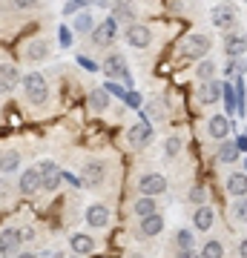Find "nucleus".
<instances>
[{
  "instance_id": "1",
  "label": "nucleus",
  "mask_w": 247,
  "mask_h": 258,
  "mask_svg": "<svg viewBox=\"0 0 247 258\" xmlns=\"http://www.w3.org/2000/svg\"><path fill=\"white\" fill-rule=\"evenodd\" d=\"M20 86H23V95H26V101H32L35 106L49 101V86H46V78L40 72H29L20 78Z\"/></svg>"
},
{
  "instance_id": "2",
  "label": "nucleus",
  "mask_w": 247,
  "mask_h": 258,
  "mask_svg": "<svg viewBox=\"0 0 247 258\" xmlns=\"http://www.w3.org/2000/svg\"><path fill=\"white\" fill-rule=\"evenodd\" d=\"M210 18H213V26H216V29L230 32V29L236 26L238 12H236V6H233V3H219V6L210 12Z\"/></svg>"
},
{
  "instance_id": "3",
  "label": "nucleus",
  "mask_w": 247,
  "mask_h": 258,
  "mask_svg": "<svg viewBox=\"0 0 247 258\" xmlns=\"http://www.w3.org/2000/svg\"><path fill=\"white\" fill-rule=\"evenodd\" d=\"M37 169H40V189H46V192H55L58 186L64 184V172H61L52 161L37 164Z\"/></svg>"
},
{
  "instance_id": "4",
  "label": "nucleus",
  "mask_w": 247,
  "mask_h": 258,
  "mask_svg": "<svg viewBox=\"0 0 247 258\" xmlns=\"http://www.w3.org/2000/svg\"><path fill=\"white\" fill-rule=\"evenodd\" d=\"M138 189H141V195H146V198L164 195L167 192V178L161 175V172H146V175H141V181H138Z\"/></svg>"
},
{
  "instance_id": "5",
  "label": "nucleus",
  "mask_w": 247,
  "mask_h": 258,
  "mask_svg": "<svg viewBox=\"0 0 247 258\" xmlns=\"http://www.w3.org/2000/svg\"><path fill=\"white\" fill-rule=\"evenodd\" d=\"M210 37L207 35H190L187 40H184V46H181V52H184V57H192V60H199L202 57L204 60V55L210 52Z\"/></svg>"
},
{
  "instance_id": "6",
  "label": "nucleus",
  "mask_w": 247,
  "mask_h": 258,
  "mask_svg": "<svg viewBox=\"0 0 247 258\" xmlns=\"http://www.w3.org/2000/svg\"><path fill=\"white\" fill-rule=\"evenodd\" d=\"M153 141V126H150V120H138V123H132L129 126V132H127V144L132 149H141V147H146Z\"/></svg>"
},
{
  "instance_id": "7",
  "label": "nucleus",
  "mask_w": 247,
  "mask_h": 258,
  "mask_svg": "<svg viewBox=\"0 0 247 258\" xmlns=\"http://www.w3.org/2000/svg\"><path fill=\"white\" fill-rule=\"evenodd\" d=\"M115 37H118V23H115V18H104L98 26L92 29V40L98 46H110Z\"/></svg>"
},
{
  "instance_id": "8",
  "label": "nucleus",
  "mask_w": 247,
  "mask_h": 258,
  "mask_svg": "<svg viewBox=\"0 0 247 258\" xmlns=\"http://www.w3.org/2000/svg\"><path fill=\"white\" fill-rule=\"evenodd\" d=\"M127 43L132 49H146L153 43V32L146 26H141V23H129L127 26Z\"/></svg>"
},
{
  "instance_id": "9",
  "label": "nucleus",
  "mask_w": 247,
  "mask_h": 258,
  "mask_svg": "<svg viewBox=\"0 0 247 258\" xmlns=\"http://www.w3.org/2000/svg\"><path fill=\"white\" fill-rule=\"evenodd\" d=\"M104 178H107V164L98 161V158H89L83 164V184L98 186V184H104Z\"/></svg>"
},
{
  "instance_id": "10",
  "label": "nucleus",
  "mask_w": 247,
  "mask_h": 258,
  "mask_svg": "<svg viewBox=\"0 0 247 258\" xmlns=\"http://www.w3.org/2000/svg\"><path fill=\"white\" fill-rule=\"evenodd\" d=\"M221 92H224V83L221 81H207L195 89V98H199V103H204V106H213V103L221 98Z\"/></svg>"
},
{
  "instance_id": "11",
  "label": "nucleus",
  "mask_w": 247,
  "mask_h": 258,
  "mask_svg": "<svg viewBox=\"0 0 247 258\" xmlns=\"http://www.w3.org/2000/svg\"><path fill=\"white\" fill-rule=\"evenodd\" d=\"M86 224L89 227H95V230H104L107 224H110V207L107 204H89L86 207Z\"/></svg>"
},
{
  "instance_id": "12",
  "label": "nucleus",
  "mask_w": 247,
  "mask_h": 258,
  "mask_svg": "<svg viewBox=\"0 0 247 258\" xmlns=\"http://www.w3.org/2000/svg\"><path fill=\"white\" fill-rule=\"evenodd\" d=\"M101 69L107 72V78H110V81L127 78V60H124V55H118V52H112V55H107V60L101 63Z\"/></svg>"
},
{
  "instance_id": "13",
  "label": "nucleus",
  "mask_w": 247,
  "mask_h": 258,
  "mask_svg": "<svg viewBox=\"0 0 247 258\" xmlns=\"http://www.w3.org/2000/svg\"><path fill=\"white\" fill-rule=\"evenodd\" d=\"M161 230H164V215H161V212L146 215V218H141V224H138V235H141V238H156Z\"/></svg>"
},
{
  "instance_id": "14",
  "label": "nucleus",
  "mask_w": 247,
  "mask_h": 258,
  "mask_svg": "<svg viewBox=\"0 0 247 258\" xmlns=\"http://www.w3.org/2000/svg\"><path fill=\"white\" fill-rule=\"evenodd\" d=\"M18 189L23 195H35L37 189H40V169H37V166L23 169V175H20V181H18Z\"/></svg>"
},
{
  "instance_id": "15",
  "label": "nucleus",
  "mask_w": 247,
  "mask_h": 258,
  "mask_svg": "<svg viewBox=\"0 0 247 258\" xmlns=\"http://www.w3.org/2000/svg\"><path fill=\"white\" fill-rule=\"evenodd\" d=\"M20 244H23V241H20V232L15 230V227L0 232V255H18Z\"/></svg>"
},
{
  "instance_id": "16",
  "label": "nucleus",
  "mask_w": 247,
  "mask_h": 258,
  "mask_svg": "<svg viewBox=\"0 0 247 258\" xmlns=\"http://www.w3.org/2000/svg\"><path fill=\"white\" fill-rule=\"evenodd\" d=\"M207 132H210V138L213 141H227V135H230V120H227V115H213L210 120H207Z\"/></svg>"
},
{
  "instance_id": "17",
  "label": "nucleus",
  "mask_w": 247,
  "mask_h": 258,
  "mask_svg": "<svg viewBox=\"0 0 247 258\" xmlns=\"http://www.w3.org/2000/svg\"><path fill=\"white\" fill-rule=\"evenodd\" d=\"M224 189L233 198H247V175L244 172H230L227 181H224Z\"/></svg>"
},
{
  "instance_id": "18",
  "label": "nucleus",
  "mask_w": 247,
  "mask_h": 258,
  "mask_svg": "<svg viewBox=\"0 0 247 258\" xmlns=\"http://www.w3.org/2000/svg\"><path fill=\"white\" fill-rule=\"evenodd\" d=\"M213 224H216V212L204 204V207H199V210L192 212V227L199 232H210L213 230Z\"/></svg>"
},
{
  "instance_id": "19",
  "label": "nucleus",
  "mask_w": 247,
  "mask_h": 258,
  "mask_svg": "<svg viewBox=\"0 0 247 258\" xmlns=\"http://www.w3.org/2000/svg\"><path fill=\"white\" fill-rule=\"evenodd\" d=\"M18 83H20L18 66H12V63H0V92H12V89H15Z\"/></svg>"
},
{
  "instance_id": "20",
  "label": "nucleus",
  "mask_w": 247,
  "mask_h": 258,
  "mask_svg": "<svg viewBox=\"0 0 247 258\" xmlns=\"http://www.w3.org/2000/svg\"><path fill=\"white\" fill-rule=\"evenodd\" d=\"M224 52H227L230 60H236V57H241L247 52V40L241 35H233V32H230V35L224 37Z\"/></svg>"
},
{
  "instance_id": "21",
  "label": "nucleus",
  "mask_w": 247,
  "mask_h": 258,
  "mask_svg": "<svg viewBox=\"0 0 247 258\" xmlns=\"http://www.w3.org/2000/svg\"><path fill=\"white\" fill-rule=\"evenodd\" d=\"M69 247L75 249V255H89V252H95V241L86 232H75L69 238Z\"/></svg>"
},
{
  "instance_id": "22",
  "label": "nucleus",
  "mask_w": 247,
  "mask_h": 258,
  "mask_svg": "<svg viewBox=\"0 0 247 258\" xmlns=\"http://www.w3.org/2000/svg\"><path fill=\"white\" fill-rule=\"evenodd\" d=\"M107 106H110V92H107L104 86L92 89L89 92V109L92 112H107Z\"/></svg>"
},
{
  "instance_id": "23",
  "label": "nucleus",
  "mask_w": 247,
  "mask_h": 258,
  "mask_svg": "<svg viewBox=\"0 0 247 258\" xmlns=\"http://www.w3.org/2000/svg\"><path fill=\"white\" fill-rule=\"evenodd\" d=\"M26 57L29 60H43V57H49V40H43V37L32 40L26 46Z\"/></svg>"
},
{
  "instance_id": "24",
  "label": "nucleus",
  "mask_w": 247,
  "mask_h": 258,
  "mask_svg": "<svg viewBox=\"0 0 247 258\" xmlns=\"http://www.w3.org/2000/svg\"><path fill=\"white\" fill-rule=\"evenodd\" d=\"M132 210H135L138 218H146V215H156V212H158V201H156V198H146V195H141V198L132 204Z\"/></svg>"
},
{
  "instance_id": "25",
  "label": "nucleus",
  "mask_w": 247,
  "mask_h": 258,
  "mask_svg": "<svg viewBox=\"0 0 247 258\" xmlns=\"http://www.w3.org/2000/svg\"><path fill=\"white\" fill-rule=\"evenodd\" d=\"M175 249H178V252H192V249H195V235H192V230L184 227V230L175 232Z\"/></svg>"
},
{
  "instance_id": "26",
  "label": "nucleus",
  "mask_w": 247,
  "mask_h": 258,
  "mask_svg": "<svg viewBox=\"0 0 247 258\" xmlns=\"http://www.w3.org/2000/svg\"><path fill=\"white\" fill-rule=\"evenodd\" d=\"M216 158H219L221 164H233V161H238V147L233 144V141H221Z\"/></svg>"
},
{
  "instance_id": "27",
  "label": "nucleus",
  "mask_w": 247,
  "mask_h": 258,
  "mask_svg": "<svg viewBox=\"0 0 247 258\" xmlns=\"http://www.w3.org/2000/svg\"><path fill=\"white\" fill-rule=\"evenodd\" d=\"M112 12H115V15H112V18H115V23H118V20H135V6H132V3H129V0H118V3H115V6H112Z\"/></svg>"
},
{
  "instance_id": "28",
  "label": "nucleus",
  "mask_w": 247,
  "mask_h": 258,
  "mask_svg": "<svg viewBox=\"0 0 247 258\" xmlns=\"http://www.w3.org/2000/svg\"><path fill=\"white\" fill-rule=\"evenodd\" d=\"M72 29L78 32V35H86V32H92L95 29V18H92L89 12H78L72 20Z\"/></svg>"
},
{
  "instance_id": "29",
  "label": "nucleus",
  "mask_w": 247,
  "mask_h": 258,
  "mask_svg": "<svg viewBox=\"0 0 247 258\" xmlns=\"http://www.w3.org/2000/svg\"><path fill=\"white\" fill-rule=\"evenodd\" d=\"M18 166H20L18 152H3V155H0V175H12Z\"/></svg>"
},
{
  "instance_id": "30",
  "label": "nucleus",
  "mask_w": 247,
  "mask_h": 258,
  "mask_svg": "<svg viewBox=\"0 0 247 258\" xmlns=\"http://www.w3.org/2000/svg\"><path fill=\"white\" fill-rule=\"evenodd\" d=\"M195 78L202 83H207V81H216V60H207L204 57L202 63L195 66Z\"/></svg>"
},
{
  "instance_id": "31",
  "label": "nucleus",
  "mask_w": 247,
  "mask_h": 258,
  "mask_svg": "<svg viewBox=\"0 0 247 258\" xmlns=\"http://www.w3.org/2000/svg\"><path fill=\"white\" fill-rule=\"evenodd\" d=\"M181 149H184L181 135H170V138L164 141V155L167 158H178V155H181Z\"/></svg>"
},
{
  "instance_id": "32",
  "label": "nucleus",
  "mask_w": 247,
  "mask_h": 258,
  "mask_svg": "<svg viewBox=\"0 0 247 258\" xmlns=\"http://www.w3.org/2000/svg\"><path fill=\"white\" fill-rule=\"evenodd\" d=\"M146 118H150V120H161V118H164V103H161V101H150L144 106V120Z\"/></svg>"
},
{
  "instance_id": "33",
  "label": "nucleus",
  "mask_w": 247,
  "mask_h": 258,
  "mask_svg": "<svg viewBox=\"0 0 247 258\" xmlns=\"http://www.w3.org/2000/svg\"><path fill=\"white\" fill-rule=\"evenodd\" d=\"M202 258H224V247L221 241H207L202 249Z\"/></svg>"
},
{
  "instance_id": "34",
  "label": "nucleus",
  "mask_w": 247,
  "mask_h": 258,
  "mask_svg": "<svg viewBox=\"0 0 247 258\" xmlns=\"http://www.w3.org/2000/svg\"><path fill=\"white\" fill-rule=\"evenodd\" d=\"M233 218L238 224H247V198H236V204H233Z\"/></svg>"
},
{
  "instance_id": "35",
  "label": "nucleus",
  "mask_w": 247,
  "mask_h": 258,
  "mask_svg": "<svg viewBox=\"0 0 247 258\" xmlns=\"http://www.w3.org/2000/svg\"><path fill=\"white\" fill-rule=\"evenodd\" d=\"M190 201L199 204V207H204V201H207V189H204V186H192L190 189Z\"/></svg>"
},
{
  "instance_id": "36",
  "label": "nucleus",
  "mask_w": 247,
  "mask_h": 258,
  "mask_svg": "<svg viewBox=\"0 0 247 258\" xmlns=\"http://www.w3.org/2000/svg\"><path fill=\"white\" fill-rule=\"evenodd\" d=\"M104 89H107L110 95H115V98H127V89H124V86H118L115 81H107V83H104Z\"/></svg>"
},
{
  "instance_id": "37",
  "label": "nucleus",
  "mask_w": 247,
  "mask_h": 258,
  "mask_svg": "<svg viewBox=\"0 0 247 258\" xmlns=\"http://www.w3.org/2000/svg\"><path fill=\"white\" fill-rule=\"evenodd\" d=\"M64 181H66L69 186H75V189H81V186H83V178L72 175V172H64Z\"/></svg>"
},
{
  "instance_id": "38",
  "label": "nucleus",
  "mask_w": 247,
  "mask_h": 258,
  "mask_svg": "<svg viewBox=\"0 0 247 258\" xmlns=\"http://www.w3.org/2000/svg\"><path fill=\"white\" fill-rule=\"evenodd\" d=\"M12 3H15L18 9H35V6L40 3V0H12Z\"/></svg>"
},
{
  "instance_id": "39",
  "label": "nucleus",
  "mask_w": 247,
  "mask_h": 258,
  "mask_svg": "<svg viewBox=\"0 0 247 258\" xmlns=\"http://www.w3.org/2000/svg\"><path fill=\"white\" fill-rule=\"evenodd\" d=\"M20 232V241H23V244H26V241H35V230H32V227H26V230H18Z\"/></svg>"
},
{
  "instance_id": "40",
  "label": "nucleus",
  "mask_w": 247,
  "mask_h": 258,
  "mask_svg": "<svg viewBox=\"0 0 247 258\" xmlns=\"http://www.w3.org/2000/svg\"><path fill=\"white\" fill-rule=\"evenodd\" d=\"M124 101H127L129 106H141V95H138V92H127V98H124Z\"/></svg>"
},
{
  "instance_id": "41",
  "label": "nucleus",
  "mask_w": 247,
  "mask_h": 258,
  "mask_svg": "<svg viewBox=\"0 0 247 258\" xmlns=\"http://www.w3.org/2000/svg\"><path fill=\"white\" fill-rule=\"evenodd\" d=\"M238 255H241V258H247V238H241V241H238Z\"/></svg>"
},
{
  "instance_id": "42",
  "label": "nucleus",
  "mask_w": 247,
  "mask_h": 258,
  "mask_svg": "<svg viewBox=\"0 0 247 258\" xmlns=\"http://www.w3.org/2000/svg\"><path fill=\"white\" fill-rule=\"evenodd\" d=\"M69 40H72V37H69V32H66V29H61V46H69Z\"/></svg>"
},
{
  "instance_id": "43",
  "label": "nucleus",
  "mask_w": 247,
  "mask_h": 258,
  "mask_svg": "<svg viewBox=\"0 0 247 258\" xmlns=\"http://www.w3.org/2000/svg\"><path fill=\"white\" fill-rule=\"evenodd\" d=\"M81 66H86V69H89V72H95V69H98V66L92 63L89 57H81Z\"/></svg>"
},
{
  "instance_id": "44",
  "label": "nucleus",
  "mask_w": 247,
  "mask_h": 258,
  "mask_svg": "<svg viewBox=\"0 0 247 258\" xmlns=\"http://www.w3.org/2000/svg\"><path fill=\"white\" fill-rule=\"evenodd\" d=\"M86 0H69V6H66V12H75V6H83Z\"/></svg>"
},
{
  "instance_id": "45",
  "label": "nucleus",
  "mask_w": 247,
  "mask_h": 258,
  "mask_svg": "<svg viewBox=\"0 0 247 258\" xmlns=\"http://www.w3.org/2000/svg\"><path fill=\"white\" fill-rule=\"evenodd\" d=\"M236 66H238V63H236V60H230V63H227V66H224V72H227V75H236Z\"/></svg>"
},
{
  "instance_id": "46",
  "label": "nucleus",
  "mask_w": 247,
  "mask_h": 258,
  "mask_svg": "<svg viewBox=\"0 0 247 258\" xmlns=\"http://www.w3.org/2000/svg\"><path fill=\"white\" fill-rule=\"evenodd\" d=\"M236 147H238V152H244V149H247V138H238Z\"/></svg>"
},
{
  "instance_id": "47",
  "label": "nucleus",
  "mask_w": 247,
  "mask_h": 258,
  "mask_svg": "<svg viewBox=\"0 0 247 258\" xmlns=\"http://www.w3.org/2000/svg\"><path fill=\"white\" fill-rule=\"evenodd\" d=\"M18 258H37L35 252H18Z\"/></svg>"
},
{
  "instance_id": "48",
  "label": "nucleus",
  "mask_w": 247,
  "mask_h": 258,
  "mask_svg": "<svg viewBox=\"0 0 247 258\" xmlns=\"http://www.w3.org/2000/svg\"><path fill=\"white\" fill-rule=\"evenodd\" d=\"M175 258H195V255H192V252H178Z\"/></svg>"
},
{
  "instance_id": "49",
  "label": "nucleus",
  "mask_w": 247,
  "mask_h": 258,
  "mask_svg": "<svg viewBox=\"0 0 247 258\" xmlns=\"http://www.w3.org/2000/svg\"><path fill=\"white\" fill-rule=\"evenodd\" d=\"M95 6H110V0H95Z\"/></svg>"
},
{
  "instance_id": "50",
  "label": "nucleus",
  "mask_w": 247,
  "mask_h": 258,
  "mask_svg": "<svg viewBox=\"0 0 247 258\" xmlns=\"http://www.w3.org/2000/svg\"><path fill=\"white\" fill-rule=\"evenodd\" d=\"M241 69H244V72H247V60H244V66H241Z\"/></svg>"
},
{
  "instance_id": "51",
  "label": "nucleus",
  "mask_w": 247,
  "mask_h": 258,
  "mask_svg": "<svg viewBox=\"0 0 247 258\" xmlns=\"http://www.w3.org/2000/svg\"><path fill=\"white\" fill-rule=\"evenodd\" d=\"M69 258H83V255H69Z\"/></svg>"
},
{
  "instance_id": "52",
  "label": "nucleus",
  "mask_w": 247,
  "mask_h": 258,
  "mask_svg": "<svg viewBox=\"0 0 247 258\" xmlns=\"http://www.w3.org/2000/svg\"><path fill=\"white\" fill-rule=\"evenodd\" d=\"M0 18H3V6H0Z\"/></svg>"
},
{
  "instance_id": "53",
  "label": "nucleus",
  "mask_w": 247,
  "mask_h": 258,
  "mask_svg": "<svg viewBox=\"0 0 247 258\" xmlns=\"http://www.w3.org/2000/svg\"><path fill=\"white\" fill-rule=\"evenodd\" d=\"M132 258H141V255H132Z\"/></svg>"
},
{
  "instance_id": "54",
  "label": "nucleus",
  "mask_w": 247,
  "mask_h": 258,
  "mask_svg": "<svg viewBox=\"0 0 247 258\" xmlns=\"http://www.w3.org/2000/svg\"><path fill=\"white\" fill-rule=\"evenodd\" d=\"M244 40H247V35H244Z\"/></svg>"
}]
</instances>
